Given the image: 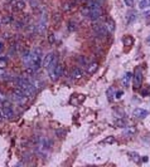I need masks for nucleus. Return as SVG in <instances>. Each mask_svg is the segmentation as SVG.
Listing matches in <instances>:
<instances>
[{
  "label": "nucleus",
  "mask_w": 150,
  "mask_h": 167,
  "mask_svg": "<svg viewBox=\"0 0 150 167\" xmlns=\"http://www.w3.org/2000/svg\"><path fill=\"white\" fill-rule=\"evenodd\" d=\"M48 74H49L51 79H52L53 82H56L59 77H62V74H63V67H62V64L58 63V62H56V63L51 67V68L48 69Z\"/></svg>",
  "instance_id": "nucleus-1"
},
{
  "label": "nucleus",
  "mask_w": 150,
  "mask_h": 167,
  "mask_svg": "<svg viewBox=\"0 0 150 167\" xmlns=\"http://www.w3.org/2000/svg\"><path fill=\"white\" fill-rule=\"evenodd\" d=\"M12 97H13V99H14V101H15L19 106H24V104L28 102V95H27L19 87H17V88L13 89Z\"/></svg>",
  "instance_id": "nucleus-2"
},
{
  "label": "nucleus",
  "mask_w": 150,
  "mask_h": 167,
  "mask_svg": "<svg viewBox=\"0 0 150 167\" xmlns=\"http://www.w3.org/2000/svg\"><path fill=\"white\" fill-rule=\"evenodd\" d=\"M42 50L41 49H34L33 52H32V68L34 69V71H38L39 68H41V65H42Z\"/></svg>",
  "instance_id": "nucleus-3"
},
{
  "label": "nucleus",
  "mask_w": 150,
  "mask_h": 167,
  "mask_svg": "<svg viewBox=\"0 0 150 167\" xmlns=\"http://www.w3.org/2000/svg\"><path fill=\"white\" fill-rule=\"evenodd\" d=\"M2 111H3V114H4V118H8V119H12L14 117V111H13V107H12V103L5 99V101L2 103Z\"/></svg>",
  "instance_id": "nucleus-4"
},
{
  "label": "nucleus",
  "mask_w": 150,
  "mask_h": 167,
  "mask_svg": "<svg viewBox=\"0 0 150 167\" xmlns=\"http://www.w3.org/2000/svg\"><path fill=\"white\" fill-rule=\"evenodd\" d=\"M56 62H58L57 60V57H56V54L53 53V52H51V53H48L46 57H44V60H43V67L48 71L51 67L56 63Z\"/></svg>",
  "instance_id": "nucleus-5"
},
{
  "label": "nucleus",
  "mask_w": 150,
  "mask_h": 167,
  "mask_svg": "<svg viewBox=\"0 0 150 167\" xmlns=\"http://www.w3.org/2000/svg\"><path fill=\"white\" fill-rule=\"evenodd\" d=\"M92 29H94V31L96 33V34L99 35V37H101V38H104V37H106L107 35V29H106V26H105V24H101V23H95L94 25H92Z\"/></svg>",
  "instance_id": "nucleus-6"
},
{
  "label": "nucleus",
  "mask_w": 150,
  "mask_h": 167,
  "mask_svg": "<svg viewBox=\"0 0 150 167\" xmlns=\"http://www.w3.org/2000/svg\"><path fill=\"white\" fill-rule=\"evenodd\" d=\"M133 79H134V89H139L141 86V81H143V73L140 68L135 69V73L133 74Z\"/></svg>",
  "instance_id": "nucleus-7"
},
{
  "label": "nucleus",
  "mask_w": 150,
  "mask_h": 167,
  "mask_svg": "<svg viewBox=\"0 0 150 167\" xmlns=\"http://www.w3.org/2000/svg\"><path fill=\"white\" fill-rule=\"evenodd\" d=\"M22 59H23V63L25 67H31L32 65V52H29V50L24 52Z\"/></svg>",
  "instance_id": "nucleus-8"
},
{
  "label": "nucleus",
  "mask_w": 150,
  "mask_h": 167,
  "mask_svg": "<svg viewBox=\"0 0 150 167\" xmlns=\"http://www.w3.org/2000/svg\"><path fill=\"white\" fill-rule=\"evenodd\" d=\"M83 76H85L83 68H81V67H76V68H73V71H72V77H73L75 79H81Z\"/></svg>",
  "instance_id": "nucleus-9"
},
{
  "label": "nucleus",
  "mask_w": 150,
  "mask_h": 167,
  "mask_svg": "<svg viewBox=\"0 0 150 167\" xmlns=\"http://www.w3.org/2000/svg\"><path fill=\"white\" fill-rule=\"evenodd\" d=\"M134 116H135L136 118H139V119H144V118L148 116V111H145V109H143V108H136V109L134 111Z\"/></svg>",
  "instance_id": "nucleus-10"
},
{
  "label": "nucleus",
  "mask_w": 150,
  "mask_h": 167,
  "mask_svg": "<svg viewBox=\"0 0 150 167\" xmlns=\"http://www.w3.org/2000/svg\"><path fill=\"white\" fill-rule=\"evenodd\" d=\"M13 7H14V10L15 12H23L25 9V3L23 2V0H15Z\"/></svg>",
  "instance_id": "nucleus-11"
},
{
  "label": "nucleus",
  "mask_w": 150,
  "mask_h": 167,
  "mask_svg": "<svg viewBox=\"0 0 150 167\" xmlns=\"http://www.w3.org/2000/svg\"><path fill=\"white\" fill-rule=\"evenodd\" d=\"M133 79V74L131 73H125V76L121 78V84L124 86V87H129L130 86V81Z\"/></svg>",
  "instance_id": "nucleus-12"
},
{
  "label": "nucleus",
  "mask_w": 150,
  "mask_h": 167,
  "mask_svg": "<svg viewBox=\"0 0 150 167\" xmlns=\"http://www.w3.org/2000/svg\"><path fill=\"white\" fill-rule=\"evenodd\" d=\"M97 69H99V64H97L96 62L90 63L88 67H87V73H88V74H94V73L97 72Z\"/></svg>",
  "instance_id": "nucleus-13"
},
{
  "label": "nucleus",
  "mask_w": 150,
  "mask_h": 167,
  "mask_svg": "<svg viewBox=\"0 0 150 167\" xmlns=\"http://www.w3.org/2000/svg\"><path fill=\"white\" fill-rule=\"evenodd\" d=\"M12 23H13V16H12L10 14H5V15L2 16V24L9 25V24H12Z\"/></svg>",
  "instance_id": "nucleus-14"
},
{
  "label": "nucleus",
  "mask_w": 150,
  "mask_h": 167,
  "mask_svg": "<svg viewBox=\"0 0 150 167\" xmlns=\"http://www.w3.org/2000/svg\"><path fill=\"white\" fill-rule=\"evenodd\" d=\"M105 26H106L107 31L112 33V31L115 30V21H114L112 19H107V20H106V23H105Z\"/></svg>",
  "instance_id": "nucleus-15"
},
{
  "label": "nucleus",
  "mask_w": 150,
  "mask_h": 167,
  "mask_svg": "<svg viewBox=\"0 0 150 167\" xmlns=\"http://www.w3.org/2000/svg\"><path fill=\"white\" fill-rule=\"evenodd\" d=\"M78 63H80V67H81V68H87L88 64H90V62L87 60V58L83 57V55H81V57L78 58Z\"/></svg>",
  "instance_id": "nucleus-16"
},
{
  "label": "nucleus",
  "mask_w": 150,
  "mask_h": 167,
  "mask_svg": "<svg viewBox=\"0 0 150 167\" xmlns=\"http://www.w3.org/2000/svg\"><path fill=\"white\" fill-rule=\"evenodd\" d=\"M135 19H136V13H135L134 10H131V12H129V13L126 14V21H128V23H133Z\"/></svg>",
  "instance_id": "nucleus-17"
},
{
  "label": "nucleus",
  "mask_w": 150,
  "mask_h": 167,
  "mask_svg": "<svg viewBox=\"0 0 150 167\" xmlns=\"http://www.w3.org/2000/svg\"><path fill=\"white\" fill-rule=\"evenodd\" d=\"M123 43H124V45L130 47V45H133L134 39H133V37H130V35H125V37L123 38Z\"/></svg>",
  "instance_id": "nucleus-18"
},
{
  "label": "nucleus",
  "mask_w": 150,
  "mask_h": 167,
  "mask_svg": "<svg viewBox=\"0 0 150 167\" xmlns=\"http://www.w3.org/2000/svg\"><path fill=\"white\" fill-rule=\"evenodd\" d=\"M9 64V59L7 57H0V68H7Z\"/></svg>",
  "instance_id": "nucleus-19"
},
{
  "label": "nucleus",
  "mask_w": 150,
  "mask_h": 167,
  "mask_svg": "<svg viewBox=\"0 0 150 167\" xmlns=\"http://www.w3.org/2000/svg\"><path fill=\"white\" fill-rule=\"evenodd\" d=\"M77 28H78V24H77L75 20L68 21V30H70V31H76Z\"/></svg>",
  "instance_id": "nucleus-20"
},
{
  "label": "nucleus",
  "mask_w": 150,
  "mask_h": 167,
  "mask_svg": "<svg viewBox=\"0 0 150 167\" xmlns=\"http://www.w3.org/2000/svg\"><path fill=\"white\" fill-rule=\"evenodd\" d=\"M124 133H125V135H128V136H133V135H135V133H136V128L135 127H126Z\"/></svg>",
  "instance_id": "nucleus-21"
},
{
  "label": "nucleus",
  "mask_w": 150,
  "mask_h": 167,
  "mask_svg": "<svg viewBox=\"0 0 150 167\" xmlns=\"http://www.w3.org/2000/svg\"><path fill=\"white\" fill-rule=\"evenodd\" d=\"M62 9H63V12H71L73 9V3H65Z\"/></svg>",
  "instance_id": "nucleus-22"
},
{
  "label": "nucleus",
  "mask_w": 150,
  "mask_h": 167,
  "mask_svg": "<svg viewBox=\"0 0 150 167\" xmlns=\"http://www.w3.org/2000/svg\"><path fill=\"white\" fill-rule=\"evenodd\" d=\"M140 93H141V95H143V97H146V95H149V94H150V87H149V86L144 87V88L140 90Z\"/></svg>",
  "instance_id": "nucleus-23"
},
{
  "label": "nucleus",
  "mask_w": 150,
  "mask_h": 167,
  "mask_svg": "<svg viewBox=\"0 0 150 167\" xmlns=\"http://www.w3.org/2000/svg\"><path fill=\"white\" fill-rule=\"evenodd\" d=\"M116 126H117V127H126V126H128V122L120 118V119L116 121Z\"/></svg>",
  "instance_id": "nucleus-24"
},
{
  "label": "nucleus",
  "mask_w": 150,
  "mask_h": 167,
  "mask_svg": "<svg viewBox=\"0 0 150 167\" xmlns=\"http://www.w3.org/2000/svg\"><path fill=\"white\" fill-rule=\"evenodd\" d=\"M129 156H130V157H131V160H134L135 162H139V161H140L139 155H138V153H135V152H129Z\"/></svg>",
  "instance_id": "nucleus-25"
},
{
  "label": "nucleus",
  "mask_w": 150,
  "mask_h": 167,
  "mask_svg": "<svg viewBox=\"0 0 150 167\" xmlns=\"http://www.w3.org/2000/svg\"><path fill=\"white\" fill-rule=\"evenodd\" d=\"M148 2H149V0H140V2H139V8L140 9H145L146 5H148Z\"/></svg>",
  "instance_id": "nucleus-26"
},
{
  "label": "nucleus",
  "mask_w": 150,
  "mask_h": 167,
  "mask_svg": "<svg viewBox=\"0 0 150 167\" xmlns=\"http://www.w3.org/2000/svg\"><path fill=\"white\" fill-rule=\"evenodd\" d=\"M7 77H8L7 71H5L4 68H0V79H5Z\"/></svg>",
  "instance_id": "nucleus-27"
},
{
  "label": "nucleus",
  "mask_w": 150,
  "mask_h": 167,
  "mask_svg": "<svg viewBox=\"0 0 150 167\" xmlns=\"http://www.w3.org/2000/svg\"><path fill=\"white\" fill-rule=\"evenodd\" d=\"M59 21H61V15H59V14H54L53 15V23L54 24H58Z\"/></svg>",
  "instance_id": "nucleus-28"
},
{
  "label": "nucleus",
  "mask_w": 150,
  "mask_h": 167,
  "mask_svg": "<svg viewBox=\"0 0 150 167\" xmlns=\"http://www.w3.org/2000/svg\"><path fill=\"white\" fill-rule=\"evenodd\" d=\"M107 95H109V101H112V97H114V89L112 88H110L107 90Z\"/></svg>",
  "instance_id": "nucleus-29"
},
{
  "label": "nucleus",
  "mask_w": 150,
  "mask_h": 167,
  "mask_svg": "<svg viewBox=\"0 0 150 167\" xmlns=\"http://www.w3.org/2000/svg\"><path fill=\"white\" fill-rule=\"evenodd\" d=\"M115 140H114V137H109V138H106V140H104V143H112Z\"/></svg>",
  "instance_id": "nucleus-30"
},
{
  "label": "nucleus",
  "mask_w": 150,
  "mask_h": 167,
  "mask_svg": "<svg viewBox=\"0 0 150 167\" xmlns=\"http://www.w3.org/2000/svg\"><path fill=\"white\" fill-rule=\"evenodd\" d=\"M125 4L128 7H133L134 5V0H125Z\"/></svg>",
  "instance_id": "nucleus-31"
},
{
  "label": "nucleus",
  "mask_w": 150,
  "mask_h": 167,
  "mask_svg": "<svg viewBox=\"0 0 150 167\" xmlns=\"http://www.w3.org/2000/svg\"><path fill=\"white\" fill-rule=\"evenodd\" d=\"M48 40H49L51 43H54V35H53V34H49V35H48Z\"/></svg>",
  "instance_id": "nucleus-32"
},
{
  "label": "nucleus",
  "mask_w": 150,
  "mask_h": 167,
  "mask_svg": "<svg viewBox=\"0 0 150 167\" xmlns=\"http://www.w3.org/2000/svg\"><path fill=\"white\" fill-rule=\"evenodd\" d=\"M4 119V114H3V111H2V107H0V122Z\"/></svg>",
  "instance_id": "nucleus-33"
},
{
  "label": "nucleus",
  "mask_w": 150,
  "mask_h": 167,
  "mask_svg": "<svg viewBox=\"0 0 150 167\" xmlns=\"http://www.w3.org/2000/svg\"><path fill=\"white\" fill-rule=\"evenodd\" d=\"M123 94H124V92H117V93H116V98H121Z\"/></svg>",
  "instance_id": "nucleus-34"
},
{
  "label": "nucleus",
  "mask_w": 150,
  "mask_h": 167,
  "mask_svg": "<svg viewBox=\"0 0 150 167\" xmlns=\"http://www.w3.org/2000/svg\"><path fill=\"white\" fill-rule=\"evenodd\" d=\"M3 49H4V44H3V42L0 40V53L3 52Z\"/></svg>",
  "instance_id": "nucleus-35"
},
{
  "label": "nucleus",
  "mask_w": 150,
  "mask_h": 167,
  "mask_svg": "<svg viewBox=\"0 0 150 167\" xmlns=\"http://www.w3.org/2000/svg\"><path fill=\"white\" fill-rule=\"evenodd\" d=\"M145 16H146V18H150V10L145 12Z\"/></svg>",
  "instance_id": "nucleus-36"
},
{
  "label": "nucleus",
  "mask_w": 150,
  "mask_h": 167,
  "mask_svg": "<svg viewBox=\"0 0 150 167\" xmlns=\"http://www.w3.org/2000/svg\"><path fill=\"white\" fill-rule=\"evenodd\" d=\"M146 43H148V44H150V35L146 38Z\"/></svg>",
  "instance_id": "nucleus-37"
},
{
  "label": "nucleus",
  "mask_w": 150,
  "mask_h": 167,
  "mask_svg": "<svg viewBox=\"0 0 150 167\" xmlns=\"http://www.w3.org/2000/svg\"><path fill=\"white\" fill-rule=\"evenodd\" d=\"M148 4H149V5H150V0H149V2H148Z\"/></svg>",
  "instance_id": "nucleus-38"
},
{
  "label": "nucleus",
  "mask_w": 150,
  "mask_h": 167,
  "mask_svg": "<svg viewBox=\"0 0 150 167\" xmlns=\"http://www.w3.org/2000/svg\"><path fill=\"white\" fill-rule=\"evenodd\" d=\"M29 2H33V0H29Z\"/></svg>",
  "instance_id": "nucleus-39"
}]
</instances>
